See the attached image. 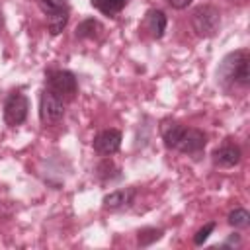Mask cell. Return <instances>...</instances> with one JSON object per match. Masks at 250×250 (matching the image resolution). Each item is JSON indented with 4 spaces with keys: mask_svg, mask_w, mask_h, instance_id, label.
Segmentation results:
<instances>
[{
    "mask_svg": "<svg viewBox=\"0 0 250 250\" xmlns=\"http://www.w3.org/2000/svg\"><path fill=\"white\" fill-rule=\"evenodd\" d=\"M215 82L227 94H232L236 90H246L250 86L248 49H236V51L227 53L215 70Z\"/></svg>",
    "mask_w": 250,
    "mask_h": 250,
    "instance_id": "1",
    "label": "cell"
},
{
    "mask_svg": "<svg viewBox=\"0 0 250 250\" xmlns=\"http://www.w3.org/2000/svg\"><path fill=\"white\" fill-rule=\"evenodd\" d=\"M162 141H164V146L170 150L195 156L205 150L207 135L197 127H188L182 123H166L162 127Z\"/></svg>",
    "mask_w": 250,
    "mask_h": 250,
    "instance_id": "2",
    "label": "cell"
},
{
    "mask_svg": "<svg viewBox=\"0 0 250 250\" xmlns=\"http://www.w3.org/2000/svg\"><path fill=\"white\" fill-rule=\"evenodd\" d=\"M189 21L197 37L209 39V37H215L221 27V12L213 4H201L193 8Z\"/></svg>",
    "mask_w": 250,
    "mask_h": 250,
    "instance_id": "3",
    "label": "cell"
},
{
    "mask_svg": "<svg viewBox=\"0 0 250 250\" xmlns=\"http://www.w3.org/2000/svg\"><path fill=\"white\" fill-rule=\"evenodd\" d=\"M45 88L59 96L62 102H70L78 92V80L74 72L66 68H49L45 72Z\"/></svg>",
    "mask_w": 250,
    "mask_h": 250,
    "instance_id": "4",
    "label": "cell"
},
{
    "mask_svg": "<svg viewBox=\"0 0 250 250\" xmlns=\"http://www.w3.org/2000/svg\"><path fill=\"white\" fill-rule=\"evenodd\" d=\"M39 10L43 12L45 20H47V29L49 33L55 37L59 35L70 18V6L68 0H37Z\"/></svg>",
    "mask_w": 250,
    "mask_h": 250,
    "instance_id": "5",
    "label": "cell"
},
{
    "mask_svg": "<svg viewBox=\"0 0 250 250\" xmlns=\"http://www.w3.org/2000/svg\"><path fill=\"white\" fill-rule=\"evenodd\" d=\"M29 113V100L25 94H21L20 90L10 92L4 100V107H2V115L8 127H18L21 123H25Z\"/></svg>",
    "mask_w": 250,
    "mask_h": 250,
    "instance_id": "6",
    "label": "cell"
},
{
    "mask_svg": "<svg viewBox=\"0 0 250 250\" xmlns=\"http://www.w3.org/2000/svg\"><path fill=\"white\" fill-rule=\"evenodd\" d=\"M64 117V102L55 96L51 90H41L39 94V121L49 127V125H55L59 123L61 119Z\"/></svg>",
    "mask_w": 250,
    "mask_h": 250,
    "instance_id": "7",
    "label": "cell"
},
{
    "mask_svg": "<svg viewBox=\"0 0 250 250\" xmlns=\"http://www.w3.org/2000/svg\"><path fill=\"white\" fill-rule=\"evenodd\" d=\"M121 141H123V135L119 129H104L94 137L92 148L100 156H111L121 148Z\"/></svg>",
    "mask_w": 250,
    "mask_h": 250,
    "instance_id": "8",
    "label": "cell"
},
{
    "mask_svg": "<svg viewBox=\"0 0 250 250\" xmlns=\"http://www.w3.org/2000/svg\"><path fill=\"white\" fill-rule=\"evenodd\" d=\"M242 160V150L236 143L227 141L221 146H217L211 154V162L217 168H232Z\"/></svg>",
    "mask_w": 250,
    "mask_h": 250,
    "instance_id": "9",
    "label": "cell"
},
{
    "mask_svg": "<svg viewBox=\"0 0 250 250\" xmlns=\"http://www.w3.org/2000/svg\"><path fill=\"white\" fill-rule=\"evenodd\" d=\"M135 195H137V189H135V188H121V189H115V191L105 193L104 199H102V205H104V209H107V211L127 209V207H131V203L135 201Z\"/></svg>",
    "mask_w": 250,
    "mask_h": 250,
    "instance_id": "10",
    "label": "cell"
},
{
    "mask_svg": "<svg viewBox=\"0 0 250 250\" xmlns=\"http://www.w3.org/2000/svg\"><path fill=\"white\" fill-rule=\"evenodd\" d=\"M166 25H168V18L162 10L158 8H152L146 12L145 16V27L146 31L150 33L152 39H162L164 37V31H166Z\"/></svg>",
    "mask_w": 250,
    "mask_h": 250,
    "instance_id": "11",
    "label": "cell"
},
{
    "mask_svg": "<svg viewBox=\"0 0 250 250\" xmlns=\"http://www.w3.org/2000/svg\"><path fill=\"white\" fill-rule=\"evenodd\" d=\"M96 178L100 180V184H113L117 180H121V168L109 158L105 156L98 166H96Z\"/></svg>",
    "mask_w": 250,
    "mask_h": 250,
    "instance_id": "12",
    "label": "cell"
},
{
    "mask_svg": "<svg viewBox=\"0 0 250 250\" xmlns=\"http://www.w3.org/2000/svg\"><path fill=\"white\" fill-rule=\"evenodd\" d=\"M102 31H104V25H102L96 18H86V20H82V21L76 25L74 35H76V39H80V41H84V39H98V37L102 35Z\"/></svg>",
    "mask_w": 250,
    "mask_h": 250,
    "instance_id": "13",
    "label": "cell"
},
{
    "mask_svg": "<svg viewBox=\"0 0 250 250\" xmlns=\"http://www.w3.org/2000/svg\"><path fill=\"white\" fill-rule=\"evenodd\" d=\"M129 0H90L92 8H96L98 12H102L104 16H117L125 6H127Z\"/></svg>",
    "mask_w": 250,
    "mask_h": 250,
    "instance_id": "14",
    "label": "cell"
},
{
    "mask_svg": "<svg viewBox=\"0 0 250 250\" xmlns=\"http://www.w3.org/2000/svg\"><path fill=\"white\" fill-rule=\"evenodd\" d=\"M162 234H164L162 229H156V227H145V229H141V230L137 232V244H139L141 248H146V246L158 242V240L162 238Z\"/></svg>",
    "mask_w": 250,
    "mask_h": 250,
    "instance_id": "15",
    "label": "cell"
},
{
    "mask_svg": "<svg viewBox=\"0 0 250 250\" xmlns=\"http://www.w3.org/2000/svg\"><path fill=\"white\" fill-rule=\"evenodd\" d=\"M227 223L232 227V229H246L250 225V213L244 209V207H236L229 213L227 217Z\"/></svg>",
    "mask_w": 250,
    "mask_h": 250,
    "instance_id": "16",
    "label": "cell"
},
{
    "mask_svg": "<svg viewBox=\"0 0 250 250\" xmlns=\"http://www.w3.org/2000/svg\"><path fill=\"white\" fill-rule=\"evenodd\" d=\"M215 227H217V225H215L213 221H211V223H205V225H203V227L193 234V244H195V246H201V244L209 238V234L215 230Z\"/></svg>",
    "mask_w": 250,
    "mask_h": 250,
    "instance_id": "17",
    "label": "cell"
},
{
    "mask_svg": "<svg viewBox=\"0 0 250 250\" xmlns=\"http://www.w3.org/2000/svg\"><path fill=\"white\" fill-rule=\"evenodd\" d=\"M174 10H186L193 0H166Z\"/></svg>",
    "mask_w": 250,
    "mask_h": 250,
    "instance_id": "18",
    "label": "cell"
},
{
    "mask_svg": "<svg viewBox=\"0 0 250 250\" xmlns=\"http://www.w3.org/2000/svg\"><path fill=\"white\" fill-rule=\"evenodd\" d=\"M236 244H240V234H238V232H232V234L227 238V242L223 244V248H227V246H236Z\"/></svg>",
    "mask_w": 250,
    "mask_h": 250,
    "instance_id": "19",
    "label": "cell"
}]
</instances>
